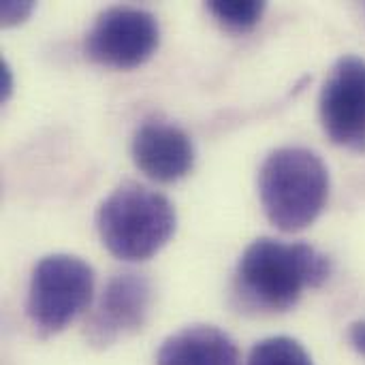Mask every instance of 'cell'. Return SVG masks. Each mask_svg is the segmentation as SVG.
<instances>
[{
  "mask_svg": "<svg viewBox=\"0 0 365 365\" xmlns=\"http://www.w3.org/2000/svg\"><path fill=\"white\" fill-rule=\"evenodd\" d=\"M329 274V257L314 246L261 237L240 257L237 287L250 304L282 312L299 302L304 289L321 287Z\"/></svg>",
  "mask_w": 365,
  "mask_h": 365,
  "instance_id": "obj_1",
  "label": "cell"
},
{
  "mask_svg": "<svg viewBox=\"0 0 365 365\" xmlns=\"http://www.w3.org/2000/svg\"><path fill=\"white\" fill-rule=\"evenodd\" d=\"M259 197L276 229L302 231L325 210L329 197L327 165L308 148H278L267 154L259 169Z\"/></svg>",
  "mask_w": 365,
  "mask_h": 365,
  "instance_id": "obj_2",
  "label": "cell"
},
{
  "mask_svg": "<svg viewBox=\"0 0 365 365\" xmlns=\"http://www.w3.org/2000/svg\"><path fill=\"white\" fill-rule=\"evenodd\" d=\"M178 214L173 203L137 182L113 188L96 210L103 246L122 261H145L173 237Z\"/></svg>",
  "mask_w": 365,
  "mask_h": 365,
  "instance_id": "obj_3",
  "label": "cell"
},
{
  "mask_svg": "<svg viewBox=\"0 0 365 365\" xmlns=\"http://www.w3.org/2000/svg\"><path fill=\"white\" fill-rule=\"evenodd\" d=\"M94 272L73 255L43 257L32 272L28 289V317L45 334L62 331L92 302Z\"/></svg>",
  "mask_w": 365,
  "mask_h": 365,
  "instance_id": "obj_4",
  "label": "cell"
},
{
  "mask_svg": "<svg viewBox=\"0 0 365 365\" xmlns=\"http://www.w3.org/2000/svg\"><path fill=\"white\" fill-rule=\"evenodd\" d=\"M158 19L139 6L115 4L96 15L86 34V56L109 68H137L158 49Z\"/></svg>",
  "mask_w": 365,
  "mask_h": 365,
  "instance_id": "obj_5",
  "label": "cell"
},
{
  "mask_svg": "<svg viewBox=\"0 0 365 365\" xmlns=\"http://www.w3.org/2000/svg\"><path fill=\"white\" fill-rule=\"evenodd\" d=\"M321 124L327 137L351 152L365 154V60L342 56L329 68L319 96Z\"/></svg>",
  "mask_w": 365,
  "mask_h": 365,
  "instance_id": "obj_6",
  "label": "cell"
},
{
  "mask_svg": "<svg viewBox=\"0 0 365 365\" xmlns=\"http://www.w3.org/2000/svg\"><path fill=\"white\" fill-rule=\"evenodd\" d=\"M152 306V284L148 276L124 272L109 278L98 308L90 323V340L109 346L120 336L143 327Z\"/></svg>",
  "mask_w": 365,
  "mask_h": 365,
  "instance_id": "obj_7",
  "label": "cell"
},
{
  "mask_svg": "<svg viewBox=\"0 0 365 365\" xmlns=\"http://www.w3.org/2000/svg\"><path fill=\"white\" fill-rule=\"evenodd\" d=\"M133 160L148 178L169 184L186 178L195 167V143L171 122H143L133 137Z\"/></svg>",
  "mask_w": 365,
  "mask_h": 365,
  "instance_id": "obj_8",
  "label": "cell"
},
{
  "mask_svg": "<svg viewBox=\"0 0 365 365\" xmlns=\"http://www.w3.org/2000/svg\"><path fill=\"white\" fill-rule=\"evenodd\" d=\"M156 365H242V355L233 338L222 329L190 325L160 344Z\"/></svg>",
  "mask_w": 365,
  "mask_h": 365,
  "instance_id": "obj_9",
  "label": "cell"
},
{
  "mask_svg": "<svg viewBox=\"0 0 365 365\" xmlns=\"http://www.w3.org/2000/svg\"><path fill=\"white\" fill-rule=\"evenodd\" d=\"M248 365H314L310 353L289 336L265 338L250 351Z\"/></svg>",
  "mask_w": 365,
  "mask_h": 365,
  "instance_id": "obj_10",
  "label": "cell"
},
{
  "mask_svg": "<svg viewBox=\"0 0 365 365\" xmlns=\"http://www.w3.org/2000/svg\"><path fill=\"white\" fill-rule=\"evenodd\" d=\"M207 9L227 30L246 32V30H252L261 21V17L265 13V2L212 0V2H207Z\"/></svg>",
  "mask_w": 365,
  "mask_h": 365,
  "instance_id": "obj_11",
  "label": "cell"
},
{
  "mask_svg": "<svg viewBox=\"0 0 365 365\" xmlns=\"http://www.w3.org/2000/svg\"><path fill=\"white\" fill-rule=\"evenodd\" d=\"M34 9H36V4L30 0H4V2H0V24L4 28L19 26L32 15Z\"/></svg>",
  "mask_w": 365,
  "mask_h": 365,
  "instance_id": "obj_12",
  "label": "cell"
},
{
  "mask_svg": "<svg viewBox=\"0 0 365 365\" xmlns=\"http://www.w3.org/2000/svg\"><path fill=\"white\" fill-rule=\"evenodd\" d=\"M15 86V77H13V68L9 66L6 60H0V103H6L13 96V88Z\"/></svg>",
  "mask_w": 365,
  "mask_h": 365,
  "instance_id": "obj_13",
  "label": "cell"
},
{
  "mask_svg": "<svg viewBox=\"0 0 365 365\" xmlns=\"http://www.w3.org/2000/svg\"><path fill=\"white\" fill-rule=\"evenodd\" d=\"M349 342L351 346L365 357V319L364 321H355L349 329Z\"/></svg>",
  "mask_w": 365,
  "mask_h": 365,
  "instance_id": "obj_14",
  "label": "cell"
}]
</instances>
